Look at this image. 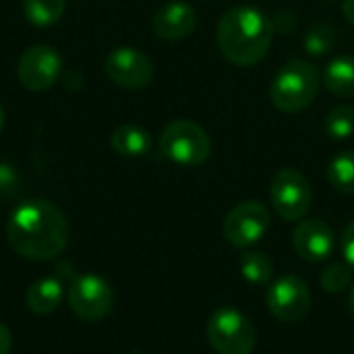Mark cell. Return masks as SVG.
I'll use <instances>...</instances> for the list:
<instances>
[{
  "label": "cell",
  "mask_w": 354,
  "mask_h": 354,
  "mask_svg": "<svg viewBox=\"0 0 354 354\" xmlns=\"http://www.w3.org/2000/svg\"><path fill=\"white\" fill-rule=\"evenodd\" d=\"M6 236L21 257L48 261L66 249L68 222L54 203L31 199L15 207L6 224Z\"/></svg>",
  "instance_id": "6da1fadb"
},
{
  "label": "cell",
  "mask_w": 354,
  "mask_h": 354,
  "mask_svg": "<svg viewBox=\"0 0 354 354\" xmlns=\"http://www.w3.org/2000/svg\"><path fill=\"white\" fill-rule=\"evenodd\" d=\"M272 19L257 6L241 4L228 8L216 25V41L222 56L234 66L259 64L272 46Z\"/></svg>",
  "instance_id": "7a4b0ae2"
},
{
  "label": "cell",
  "mask_w": 354,
  "mask_h": 354,
  "mask_svg": "<svg viewBox=\"0 0 354 354\" xmlns=\"http://www.w3.org/2000/svg\"><path fill=\"white\" fill-rule=\"evenodd\" d=\"M319 85L322 75L311 62L290 60L276 73L270 85V100L280 112L297 114L313 104Z\"/></svg>",
  "instance_id": "3957f363"
},
{
  "label": "cell",
  "mask_w": 354,
  "mask_h": 354,
  "mask_svg": "<svg viewBox=\"0 0 354 354\" xmlns=\"http://www.w3.org/2000/svg\"><path fill=\"white\" fill-rule=\"evenodd\" d=\"M160 151L170 162L195 168L212 153V139L203 127L193 120H172L160 135Z\"/></svg>",
  "instance_id": "277c9868"
},
{
  "label": "cell",
  "mask_w": 354,
  "mask_h": 354,
  "mask_svg": "<svg viewBox=\"0 0 354 354\" xmlns=\"http://www.w3.org/2000/svg\"><path fill=\"white\" fill-rule=\"evenodd\" d=\"M207 340L218 354H251L257 332L245 313L234 307H220L207 322Z\"/></svg>",
  "instance_id": "5b68a950"
},
{
  "label": "cell",
  "mask_w": 354,
  "mask_h": 354,
  "mask_svg": "<svg viewBox=\"0 0 354 354\" xmlns=\"http://www.w3.org/2000/svg\"><path fill=\"white\" fill-rule=\"evenodd\" d=\"M270 199L278 216L288 222H299L311 207V185L297 168H282L270 185Z\"/></svg>",
  "instance_id": "8992f818"
},
{
  "label": "cell",
  "mask_w": 354,
  "mask_h": 354,
  "mask_svg": "<svg viewBox=\"0 0 354 354\" xmlns=\"http://www.w3.org/2000/svg\"><path fill=\"white\" fill-rule=\"evenodd\" d=\"M114 303L110 284L97 274L75 276L68 286V305L77 317L83 322L104 319Z\"/></svg>",
  "instance_id": "52a82bcc"
},
{
  "label": "cell",
  "mask_w": 354,
  "mask_h": 354,
  "mask_svg": "<svg viewBox=\"0 0 354 354\" xmlns=\"http://www.w3.org/2000/svg\"><path fill=\"white\" fill-rule=\"evenodd\" d=\"M272 218L263 203L243 201L234 205L224 220V236L232 247L247 249L259 243L270 230Z\"/></svg>",
  "instance_id": "ba28073f"
},
{
  "label": "cell",
  "mask_w": 354,
  "mask_h": 354,
  "mask_svg": "<svg viewBox=\"0 0 354 354\" xmlns=\"http://www.w3.org/2000/svg\"><path fill=\"white\" fill-rule=\"evenodd\" d=\"M62 73L60 54L46 44L31 46L23 52L17 66L19 83L29 91H46L50 89Z\"/></svg>",
  "instance_id": "9c48e42d"
},
{
  "label": "cell",
  "mask_w": 354,
  "mask_h": 354,
  "mask_svg": "<svg viewBox=\"0 0 354 354\" xmlns=\"http://www.w3.org/2000/svg\"><path fill=\"white\" fill-rule=\"evenodd\" d=\"M108 79L124 89H143L153 79V62L139 48L118 46L104 62Z\"/></svg>",
  "instance_id": "30bf717a"
},
{
  "label": "cell",
  "mask_w": 354,
  "mask_h": 354,
  "mask_svg": "<svg viewBox=\"0 0 354 354\" xmlns=\"http://www.w3.org/2000/svg\"><path fill=\"white\" fill-rule=\"evenodd\" d=\"M266 303L272 315H276L280 322L295 324V322H301L309 313L311 292H309V286L301 278L288 274V276L278 278L272 284V288L268 290Z\"/></svg>",
  "instance_id": "8fae6325"
},
{
  "label": "cell",
  "mask_w": 354,
  "mask_h": 354,
  "mask_svg": "<svg viewBox=\"0 0 354 354\" xmlns=\"http://www.w3.org/2000/svg\"><path fill=\"white\" fill-rule=\"evenodd\" d=\"M292 247L299 257L307 261H326L336 249V236L332 228L317 218L303 220L292 232Z\"/></svg>",
  "instance_id": "7c38bea8"
},
{
  "label": "cell",
  "mask_w": 354,
  "mask_h": 354,
  "mask_svg": "<svg viewBox=\"0 0 354 354\" xmlns=\"http://www.w3.org/2000/svg\"><path fill=\"white\" fill-rule=\"evenodd\" d=\"M153 33L166 41H180L197 27V12L189 2L172 0L156 10L151 21Z\"/></svg>",
  "instance_id": "4fadbf2b"
},
{
  "label": "cell",
  "mask_w": 354,
  "mask_h": 354,
  "mask_svg": "<svg viewBox=\"0 0 354 354\" xmlns=\"http://www.w3.org/2000/svg\"><path fill=\"white\" fill-rule=\"evenodd\" d=\"M62 295H64L62 280L58 276H50V278H41V280L33 282L27 288L25 303H27L29 311H33L35 315H48L60 307Z\"/></svg>",
  "instance_id": "5bb4252c"
},
{
  "label": "cell",
  "mask_w": 354,
  "mask_h": 354,
  "mask_svg": "<svg viewBox=\"0 0 354 354\" xmlns=\"http://www.w3.org/2000/svg\"><path fill=\"white\" fill-rule=\"evenodd\" d=\"M324 85L340 97H354V56L340 54L330 60L322 73Z\"/></svg>",
  "instance_id": "9a60e30c"
},
{
  "label": "cell",
  "mask_w": 354,
  "mask_h": 354,
  "mask_svg": "<svg viewBox=\"0 0 354 354\" xmlns=\"http://www.w3.org/2000/svg\"><path fill=\"white\" fill-rule=\"evenodd\" d=\"M110 145L120 156L137 158V156H145L151 149V135L143 127L122 124L112 133Z\"/></svg>",
  "instance_id": "2e32d148"
},
{
  "label": "cell",
  "mask_w": 354,
  "mask_h": 354,
  "mask_svg": "<svg viewBox=\"0 0 354 354\" xmlns=\"http://www.w3.org/2000/svg\"><path fill=\"white\" fill-rule=\"evenodd\" d=\"M336 44H338V31L328 21L311 23L303 37V48L313 58H322L330 54L336 48Z\"/></svg>",
  "instance_id": "e0dca14e"
},
{
  "label": "cell",
  "mask_w": 354,
  "mask_h": 354,
  "mask_svg": "<svg viewBox=\"0 0 354 354\" xmlns=\"http://www.w3.org/2000/svg\"><path fill=\"white\" fill-rule=\"evenodd\" d=\"M66 0H25L23 12L27 21L35 27H50L64 15Z\"/></svg>",
  "instance_id": "ac0fdd59"
},
{
  "label": "cell",
  "mask_w": 354,
  "mask_h": 354,
  "mask_svg": "<svg viewBox=\"0 0 354 354\" xmlns=\"http://www.w3.org/2000/svg\"><path fill=\"white\" fill-rule=\"evenodd\" d=\"M328 180L336 191L354 195V149H346L334 156L328 166Z\"/></svg>",
  "instance_id": "d6986e66"
},
{
  "label": "cell",
  "mask_w": 354,
  "mask_h": 354,
  "mask_svg": "<svg viewBox=\"0 0 354 354\" xmlns=\"http://www.w3.org/2000/svg\"><path fill=\"white\" fill-rule=\"evenodd\" d=\"M239 268L247 282L251 284H266L274 278V263L266 253L259 251H247L239 259Z\"/></svg>",
  "instance_id": "ffe728a7"
},
{
  "label": "cell",
  "mask_w": 354,
  "mask_h": 354,
  "mask_svg": "<svg viewBox=\"0 0 354 354\" xmlns=\"http://www.w3.org/2000/svg\"><path fill=\"white\" fill-rule=\"evenodd\" d=\"M324 131L334 141H344L354 133V108L340 104L332 108L324 118Z\"/></svg>",
  "instance_id": "44dd1931"
},
{
  "label": "cell",
  "mask_w": 354,
  "mask_h": 354,
  "mask_svg": "<svg viewBox=\"0 0 354 354\" xmlns=\"http://www.w3.org/2000/svg\"><path fill=\"white\" fill-rule=\"evenodd\" d=\"M351 278H353V270H351V266L346 261L344 263H332L322 272L319 284H322V288L326 292L336 295V292H342V290L348 288Z\"/></svg>",
  "instance_id": "7402d4cb"
},
{
  "label": "cell",
  "mask_w": 354,
  "mask_h": 354,
  "mask_svg": "<svg viewBox=\"0 0 354 354\" xmlns=\"http://www.w3.org/2000/svg\"><path fill=\"white\" fill-rule=\"evenodd\" d=\"M19 187V174L17 170L6 164V162H0V197H8L17 191Z\"/></svg>",
  "instance_id": "603a6c76"
},
{
  "label": "cell",
  "mask_w": 354,
  "mask_h": 354,
  "mask_svg": "<svg viewBox=\"0 0 354 354\" xmlns=\"http://www.w3.org/2000/svg\"><path fill=\"white\" fill-rule=\"evenodd\" d=\"M272 25L278 33H292L297 29V17L290 10H280L272 17Z\"/></svg>",
  "instance_id": "cb8c5ba5"
},
{
  "label": "cell",
  "mask_w": 354,
  "mask_h": 354,
  "mask_svg": "<svg viewBox=\"0 0 354 354\" xmlns=\"http://www.w3.org/2000/svg\"><path fill=\"white\" fill-rule=\"evenodd\" d=\"M340 249H342V257L344 261L351 266L354 272V220L344 228L342 239H340Z\"/></svg>",
  "instance_id": "d4e9b609"
},
{
  "label": "cell",
  "mask_w": 354,
  "mask_h": 354,
  "mask_svg": "<svg viewBox=\"0 0 354 354\" xmlns=\"http://www.w3.org/2000/svg\"><path fill=\"white\" fill-rule=\"evenodd\" d=\"M10 346H12V336H10V330L0 324V354L10 353Z\"/></svg>",
  "instance_id": "484cf974"
},
{
  "label": "cell",
  "mask_w": 354,
  "mask_h": 354,
  "mask_svg": "<svg viewBox=\"0 0 354 354\" xmlns=\"http://www.w3.org/2000/svg\"><path fill=\"white\" fill-rule=\"evenodd\" d=\"M342 15H344V19L354 27V0H344L342 2Z\"/></svg>",
  "instance_id": "4316f807"
},
{
  "label": "cell",
  "mask_w": 354,
  "mask_h": 354,
  "mask_svg": "<svg viewBox=\"0 0 354 354\" xmlns=\"http://www.w3.org/2000/svg\"><path fill=\"white\" fill-rule=\"evenodd\" d=\"M348 307H351V313H353L354 317V288L351 290V297H348Z\"/></svg>",
  "instance_id": "83f0119b"
},
{
  "label": "cell",
  "mask_w": 354,
  "mask_h": 354,
  "mask_svg": "<svg viewBox=\"0 0 354 354\" xmlns=\"http://www.w3.org/2000/svg\"><path fill=\"white\" fill-rule=\"evenodd\" d=\"M2 127H4V108L0 106V131H2Z\"/></svg>",
  "instance_id": "f1b7e54d"
},
{
  "label": "cell",
  "mask_w": 354,
  "mask_h": 354,
  "mask_svg": "<svg viewBox=\"0 0 354 354\" xmlns=\"http://www.w3.org/2000/svg\"><path fill=\"white\" fill-rule=\"evenodd\" d=\"M326 2H334V0H326Z\"/></svg>",
  "instance_id": "f546056e"
}]
</instances>
